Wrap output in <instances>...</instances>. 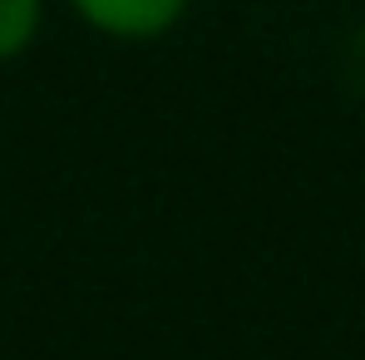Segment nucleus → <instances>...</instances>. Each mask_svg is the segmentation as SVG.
Returning <instances> with one entry per match:
<instances>
[{"mask_svg":"<svg viewBox=\"0 0 365 360\" xmlns=\"http://www.w3.org/2000/svg\"><path fill=\"white\" fill-rule=\"evenodd\" d=\"M84 25L114 40H158L187 15V0H69Z\"/></svg>","mask_w":365,"mask_h":360,"instance_id":"obj_1","label":"nucleus"},{"mask_svg":"<svg viewBox=\"0 0 365 360\" xmlns=\"http://www.w3.org/2000/svg\"><path fill=\"white\" fill-rule=\"evenodd\" d=\"M40 35V0H0V60H15Z\"/></svg>","mask_w":365,"mask_h":360,"instance_id":"obj_2","label":"nucleus"}]
</instances>
